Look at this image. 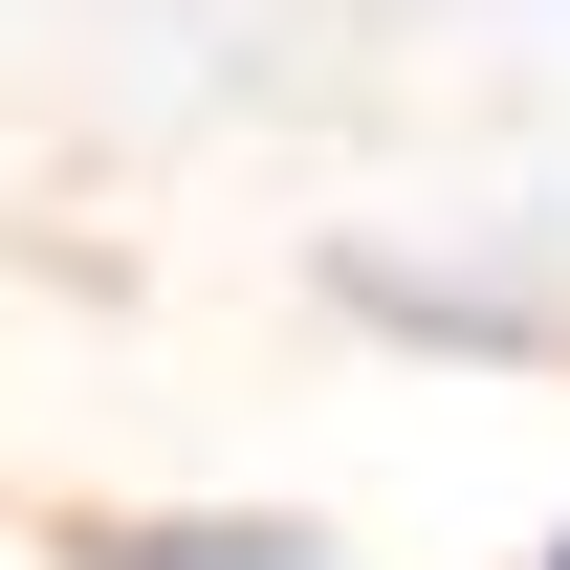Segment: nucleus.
<instances>
[{"instance_id":"obj_1","label":"nucleus","mask_w":570,"mask_h":570,"mask_svg":"<svg viewBox=\"0 0 570 570\" xmlns=\"http://www.w3.org/2000/svg\"><path fill=\"white\" fill-rule=\"evenodd\" d=\"M132 570H307V549H264V527H154Z\"/></svg>"}]
</instances>
